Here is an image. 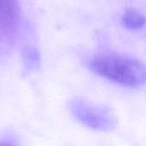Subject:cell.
I'll return each instance as SVG.
<instances>
[{"instance_id": "cell-6", "label": "cell", "mask_w": 146, "mask_h": 146, "mask_svg": "<svg viewBox=\"0 0 146 146\" xmlns=\"http://www.w3.org/2000/svg\"><path fill=\"white\" fill-rule=\"evenodd\" d=\"M0 146H19L12 136H3L0 139Z\"/></svg>"}, {"instance_id": "cell-5", "label": "cell", "mask_w": 146, "mask_h": 146, "mask_svg": "<svg viewBox=\"0 0 146 146\" xmlns=\"http://www.w3.org/2000/svg\"><path fill=\"white\" fill-rule=\"evenodd\" d=\"M24 62L29 69H37L40 64V57L35 47L27 46L23 51Z\"/></svg>"}, {"instance_id": "cell-4", "label": "cell", "mask_w": 146, "mask_h": 146, "mask_svg": "<svg viewBox=\"0 0 146 146\" xmlns=\"http://www.w3.org/2000/svg\"><path fill=\"white\" fill-rule=\"evenodd\" d=\"M123 25L130 30H140L145 27V16L135 9L127 10L122 16Z\"/></svg>"}, {"instance_id": "cell-1", "label": "cell", "mask_w": 146, "mask_h": 146, "mask_svg": "<svg viewBox=\"0 0 146 146\" xmlns=\"http://www.w3.org/2000/svg\"><path fill=\"white\" fill-rule=\"evenodd\" d=\"M92 72L116 84L139 88L145 84L146 70L138 59L118 54H101L89 61Z\"/></svg>"}, {"instance_id": "cell-2", "label": "cell", "mask_w": 146, "mask_h": 146, "mask_svg": "<svg viewBox=\"0 0 146 146\" xmlns=\"http://www.w3.org/2000/svg\"><path fill=\"white\" fill-rule=\"evenodd\" d=\"M68 109L77 121L90 129L110 132L117 126L116 117L105 106L94 104L82 98H74L68 103Z\"/></svg>"}, {"instance_id": "cell-3", "label": "cell", "mask_w": 146, "mask_h": 146, "mask_svg": "<svg viewBox=\"0 0 146 146\" xmlns=\"http://www.w3.org/2000/svg\"><path fill=\"white\" fill-rule=\"evenodd\" d=\"M21 18L19 0H0V24L7 30L15 29Z\"/></svg>"}]
</instances>
